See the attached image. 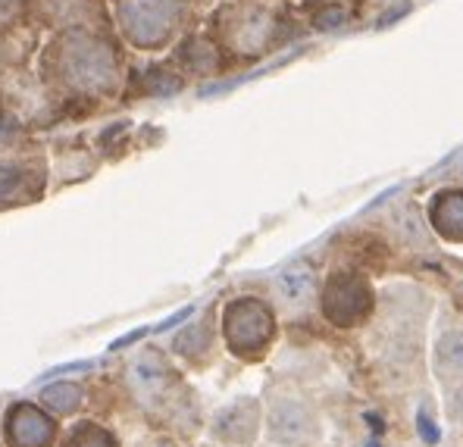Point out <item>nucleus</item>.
Masks as SVG:
<instances>
[{"mask_svg":"<svg viewBox=\"0 0 463 447\" xmlns=\"http://www.w3.org/2000/svg\"><path fill=\"white\" fill-rule=\"evenodd\" d=\"M445 416L448 423L463 432V378L445 388Z\"/></svg>","mask_w":463,"mask_h":447,"instance_id":"dca6fc26","label":"nucleus"},{"mask_svg":"<svg viewBox=\"0 0 463 447\" xmlns=\"http://www.w3.org/2000/svg\"><path fill=\"white\" fill-rule=\"evenodd\" d=\"M388 226H392V235L404 244V247H411V250L432 247V226H429V219L420 213L417 203H411V200L398 203V207L392 210V216H388Z\"/></svg>","mask_w":463,"mask_h":447,"instance_id":"9d476101","label":"nucleus"},{"mask_svg":"<svg viewBox=\"0 0 463 447\" xmlns=\"http://www.w3.org/2000/svg\"><path fill=\"white\" fill-rule=\"evenodd\" d=\"M279 335L276 313L260 297H235L222 310V338L232 357L257 363L272 350Z\"/></svg>","mask_w":463,"mask_h":447,"instance_id":"f257e3e1","label":"nucleus"},{"mask_svg":"<svg viewBox=\"0 0 463 447\" xmlns=\"http://www.w3.org/2000/svg\"><path fill=\"white\" fill-rule=\"evenodd\" d=\"M432 376L441 388L463 378V329H445L432 348Z\"/></svg>","mask_w":463,"mask_h":447,"instance_id":"9b49d317","label":"nucleus"},{"mask_svg":"<svg viewBox=\"0 0 463 447\" xmlns=\"http://www.w3.org/2000/svg\"><path fill=\"white\" fill-rule=\"evenodd\" d=\"M60 447H119V438H116L110 429H104L100 423L85 419V423H76L66 432Z\"/></svg>","mask_w":463,"mask_h":447,"instance_id":"4468645a","label":"nucleus"},{"mask_svg":"<svg viewBox=\"0 0 463 447\" xmlns=\"http://www.w3.org/2000/svg\"><path fill=\"white\" fill-rule=\"evenodd\" d=\"M213 341H216V335H213V320H210V316H203L201 322L185 325V329H182L179 335H175L173 350L182 357V360L201 366V363H207L210 350H213Z\"/></svg>","mask_w":463,"mask_h":447,"instance_id":"f8f14e48","label":"nucleus"},{"mask_svg":"<svg viewBox=\"0 0 463 447\" xmlns=\"http://www.w3.org/2000/svg\"><path fill=\"white\" fill-rule=\"evenodd\" d=\"M25 166L13 160H0V203H10L13 198H19L25 188Z\"/></svg>","mask_w":463,"mask_h":447,"instance_id":"2eb2a0df","label":"nucleus"},{"mask_svg":"<svg viewBox=\"0 0 463 447\" xmlns=\"http://www.w3.org/2000/svg\"><path fill=\"white\" fill-rule=\"evenodd\" d=\"M156 447H173V444H169V442H156Z\"/></svg>","mask_w":463,"mask_h":447,"instance_id":"a211bd4d","label":"nucleus"},{"mask_svg":"<svg viewBox=\"0 0 463 447\" xmlns=\"http://www.w3.org/2000/svg\"><path fill=\"white\" fill-rule=\"evenodd\" d=\"M81 401H85V391L76 382H57L41 391V406L51 410L53 416H70V413L79 410Z\"/></svg>","mask_w":463,"mask_h":447,"instance_id":"ddd939ff","label":"nucleus"},{"mask_svg":"<svg viewBox=\"0 0 463 447\" xmlns=\"http://www.w3.org/2000/svg\"><path fill=\"white\" fill-rule=\"evenodd\" d=\"M376 288L364 273L335 269L319 288V313L335 329H360L376 313Z\"/></svg>","mask_w":463,"mask_h":447,"instance_id":"f03ea898","label":"nucleus"},{"mask_svg":"<svg viewBox=\"0 0 463 447\" xmlns=\"http://www.w3.org/2000/svg\"><path fill=\"white\" fill-rule=\"evenodd\" d=\"M126 382H128L132 395L138 397L141 404L151 406V404L166 401L169 391L175 388V382H179V378H175L173 366H169V360L160 354V350L147 348V350H141L132 363H128Z\"/></svg>","mask_w":463,"mask_h":447,"instance_id":"423d86ee","label":"nucleus"},{"mask_svg":"<svg viewBox=\"0 0 463 447\" xmlns=\"http://www.w3.org/2000/svg\"><path fill=\"white\" fill-rule=\"evenodd\" d=\"M175 6L169 0H122V23L135 41H151V25L156 38H166L173 29Z\"/></svg>","mask_w":463,"mask_h":447,"instance_id":"6e6552de","label":"nucleus"},{"mask_svg":"<svg viewBox=\"0 0 463 447\" xmlns=\"http://www.w3.org/2000/svg\"><path fill=\"white\" fill-rule=\"evenodd\" d=\"M263 432L272 447H317L323 442V423L317 410L291 391H276L267 397Z\"/></svg>","mask_w":463,"mask_h":447,"instance_id":"7ed1b4c3","label":"nucleus"},{"mask_svg":"<svg viewBox=\"0 0 463 447\" xmlns=\"http://www.w3.org/2000/svg\"><path fill=\"white\" fill-rule=\"evenodd\" d=\"M454 172H458V175H460V179H463V151H460V157H458V160H454Z\"/></svg>","mask_w":463,"mask_h":447,"instance_id":"f3484780","label":"nucleus"},{"mask_svg":"<svg viewBox=\"0 0 463 447\" xmlns=\"http://www.w3.org/2000/svg\"><path fill=\"white\" fill-rule=\"evenodd\" d=\"M429 226L439 238L463 244V188H441L429 200Z\"/></svg>","mask_w":463,"mask_h":447,"instance_id":"1a4fd4ad","label":"nucleus"},{"mask_svg":"<svg viewBox=\"0 0 463 447\" xmlns=\"http://www.w3.org/2000/svg\"><path fill=\"white\" fill-rule=\"evenodd\" d=\"M272 297L288 316H298L304 310L313 307V301H319L317 288V273H313L310 263L295 260L288 266H282L272 279Z\"/></svg>","mask_w":463,"mask_h":447,"instance_id":"0eeeda50","label":"nucleus"},{"mask_svg":"<svg viewBox=\"0 0 463 447\" xmlns=\"http://www.w3.org/2000/svg\"><path fill=\"white\" fill-rule=\"evenodd\" d=\"M263 432V404L257 397H238L213 413L210 438L222 447H254Z\"/></svg>","mask_w":463,"mask_h":447,"instance_id":"20e7f679","label":"nucleus"},{"mask_svg":"<svg viewBox=\"0 0 463 447\" xmlns=\"http://www.w3.org/2000/svg\"><path fill=\"white\" fill-rule=\"evenodd\" d=\"M4 442L6 447H53L57 442V423L51 410L38 404H13L4 413Z\"/></svg>","mask_w":463,"mask_h":447,"instance_id":"39448f33","label":"nucleus"}]
</instances>
